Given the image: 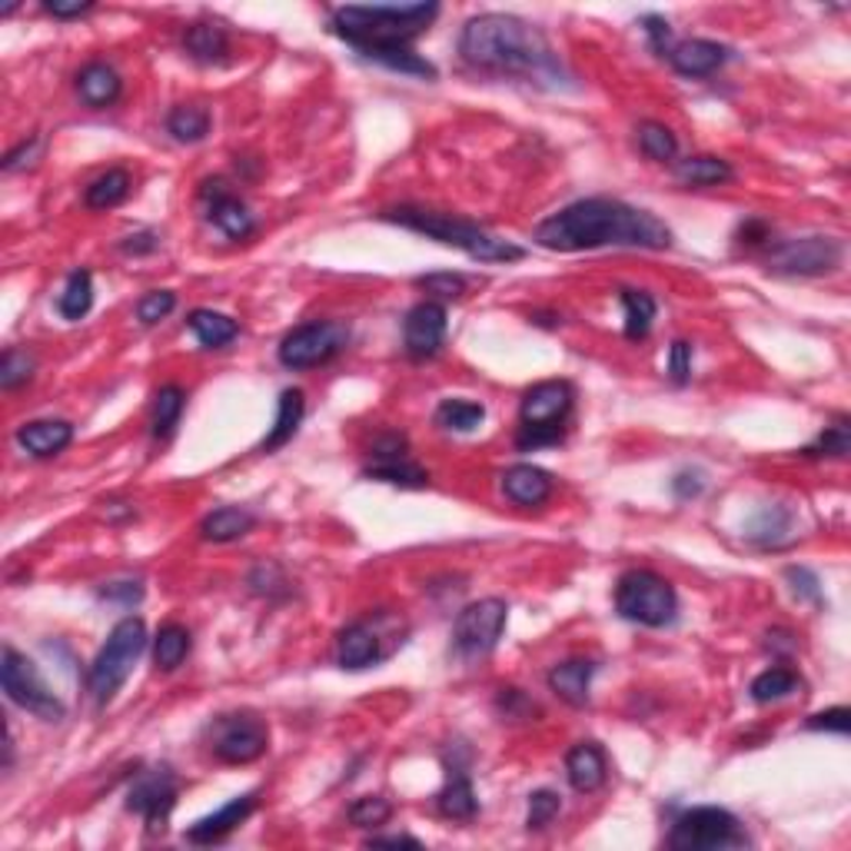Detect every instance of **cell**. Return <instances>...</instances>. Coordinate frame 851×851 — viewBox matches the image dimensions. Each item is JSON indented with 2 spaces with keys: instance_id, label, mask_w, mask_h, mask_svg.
I'll list each match as a JSON object with an SVG mask.
<instances>
[{
  "instance_id": "cell-40",
  "label": "cell",
  "mask_w": 851,
  "mask_h": 851,
  "mask_svg": "<svg viewBox=\"0 0 851 851\" xmlns=\"http://www.w3.org/2000/svg\"><path fill=\"white\" fill-rule=\"evenodd\" d=\"M639 147L648 160H659V163H666L679 154V141L672 130L666 123H652V120H645L639 126Z\"/></svg>"
},
{
  "instance_id": "cell-6",
  "label": "cell",
  "mask_w": 851,
  "mask_h": 851,
  "mask_svg": "<svg viewBox=\"0 0 851 851\" xmlns=\"http://www.w3.org/2000/svg\"><path fill=\"white\" fill-rule=\"evenodd\" d=\"M144 648H147L144 619L126 616L113 625V632L107 635L104 648L97 652V659L90 666V676H87V689H90V698L97 705H107L120 692L130 669H134L137 659L144 656Z\"/></svg>"
},
{
  "instance_id": "cell-24",
  "label": "cell",
  "mask_w": 851,
  "mask_h": 851,
  "mask_svg": "<svg viewBox=\"0 0 851 851\" xmlns=\"http://www.w3.org/2000/svg\"><path fill=\"white\" fill-rule=\"evenodd\" d=\"M120 74L110 68V63H100V60H94V63H87V68L77 74V94H81V100L87 104V107H110L117 97H120Z\"/></svg>"
},
{
  "instance_id": "cell-45",
  "label": "cell",
  "mask_w": 851,
  "mask_h": 851,
  "mask_svg": "<svg viewBox=\"0 0 851 851\" xmlns=\"http://www.w3.org/2000/svg\"><path fill=\"white\" fill-rule=\"evenodd\" d=\"M559 809H562V799H559L556 792H549V789H543V792H533V795H530V815H526V828H530V831H543V828H549V825H552V818L559 815Z\"/></svg>"
},
{
  "instance_id": "cell-25",
  "label": "cell",
  "mask_w": 851,
  "mask_h": 851,
  "mask_svg": "<svg viewBox=\"0 0 851 851\" xmlns=\"http://www.w3.org/2000/svg\"><path fill=\"white\" fill-rule=\"evenodd\" d=\"M303 410H306L303 392L300 389H283L280 392V406H277V420H273L270 433L264 436V442H259V452H277L280 446H287L296 436L300 423H303Z\"/></svg>"
},
{
  "instance_id": "cell-57",
  "label": "cell",
  "mask_w": 851,
  "mask_h": 851,
  "mask_svg": "<svg viewBox=\"0 0 851 851\" xmlns=\"http://www.w3.org/2000/svg\"><path fill=\"white\" fill-rule=\"evenodd\" d=\"M702 476L698 473H679L676 479H672V493L679 496V499H695L698 493H702Z\"/></svg>"
},
{
  "instance_id": "cell-5",
  "label": "cell",
  "mask_w": 851,
  "mask_h": 851,
  "mask_svg": "<svg viewBox=\"0 0 851 851\" xmlns=\"http://www.w3.org/2000/svg\"><path fill=\"white\" fill-rule=\"evenodd\" d=\"M572 403H575V392H572V386L566 379L536 382L526 397H522V406H519L515 446L522 452H530V449H543V446L562 442Z\"/></svg>"
},
{
  "instance_id": "cell-28",
  "label": "cell",
  "mask_w": 851,
  "mask_h": 851,
  "mask_svg": "<svg viewBox=\"0 0 851 851\" xmlns=\"http://www.w3.org/2000/svg\"><path fill=\"white\" fill-rule=\"evenodd\" d=\"M253 526H256V519H253L246 509L220 506V509H214V512L200 522V536H204L207 543H233V539H243Z\"/></svg>"
},
{
  "instance_id": "cell-42",
  "label": "cell",
  "mask_w": 851,
  "mask_h": 851,
  "mask_svg": "<svg viewBox=\"0 0 851 851\" xmlns=\"http://www.w3.org/2000/svg\"><path fill=\"white\" fill-rule=\"evenodd\" d=\"M789 530H792V512L781 509V506H771V509H765L755 519V526H752L749 536L755 543H762V546H778L785 536H789Z\"/></svg>"
},
{
  "instance_id": "cell-33",
  "label": "cell",
  "mask_w": 851,
  "mask_h": 851,
  "mask_svg": "<svg viewBox=\"0 0 851 851\" xmlns=\"http://www.w3.org/2000/svg\"><path fill=\"white\" fill-rule=\"evenodd\" d=\"M366 479H379V483H389V486H403V489H423L429 486V473L416 463H410L406 455H400V460H373V466L363 473Z\"/></svg>"
},
{
  "instance_id": "cell-44",
  "label": "cell",
  "mask_w": 851,
  "mask_h": 851,
  "mask_svg": "<svg viewBox=\"0 0 851 851\" xmlns=\"http://www.w3.org/2000/svg\"><path fill=\"white\" fill-rule=\"evenodd\" d=\"M848 449H851V429L848 420H838L825 426V433L805 449V455H835V460H841V455H848Z\"/></svg>"
},
{
  "instance_id": "cell-19",
  "label": "cell",
  "mask_w": 851,
  "mask_h": 851,
  "mask_svg": "<svg viewBox=\"0 0 851 851\" xmlns=\"http://www.w3.org/2000/svg\"><path fill=\"white\" fill-rule=\"evenodd\" d=\"M253 809H256V792L236 795V799H230L220 812H214V815L200 818L196 825H190L186 838H190L193 844H214V841L227 838L236 825H243V822L253 815Z\"/></svg>"
},
{
  "instance_id": "cell-8",
  "label": "cell",
  "mask_w": 851,
  "mask_h": 851,
  "mask_svg": "<svg viewBox=\"0 0 851 851\" xmlns=\"http://www.w3.org/2000/svg\"><path fill=\"white\" fill-rule=\"evenodd\" d=\"M669 844L676 851H722V848H745L749 835L732 812L702 805L676 818Z\"/></svg>"
},
{
  "instance_id": "cell-14",
  "label": "cell",
  "mask_w": 851,
  "mask_h": 851,
  "mask_svg": "<svg viewBox=\"0 0 851 851\" xmlns=\"http://www.w3.org/2000/svg\"><path fill=\"white\" fill-rule=\"evenodd\" d=\"M177 805V778L170 768H157L137 778V785L126 795V809L147 818L150 831H163V822L170 818Z\"/></svg>"
},
{
  "instance_id": "cell-12",
  "label": "cell",
  "mask_w": 851,
  "mask_h": 851,
  "mask_svg": "<svg viewBox=\"0 0 851 851\" xmlns=\"http://www.w3.org/2000/svg\"><path fill=\"white\" fill-rule=\"evenodd\" d=\"M844 256L841 240L835 236H802V240H785L771 246L768 253V270L781 277H822L838 270Z\"/></svg>"
},
{
  "instance_id": "cell-35",
  "label": "cell",
  "mask_w": 851,
  "mask_h": 851,
  "mask_svg": "<svg viewBox=\"0 0 851 851\" xmlns=\"http://www.w3.org/2000/svg\"><path fill=\"white\" fill-rule=\"evenodd\" d=\"M183 406H186V392L170 382V386H160V392L154 397V416H150V433L157 439H167L177 426H180V416H183Z\"/></svg>"
},
{
  "instance_id": "cell-18",
  "label": "cell",
  "mask_w": 851,
  "mask_h": 851,
  "mask_svg": "<svg viewBox=\"0 0 851 851\" xmlns=\"http://www.w3.org/2000/svg\"><path fill=\"white\" fill-rule=\"evenodd\" d=\"M729 53L732 50L722 47V44L695 37V40L672 44V50L666 57H669V63L682 77H708V74H715L718 68H722V63L729 60Z\"/></svg>"
},
{
  "instance_id": "cell-38",
  "label": "cell",
  "mask_w": 851,
  "mask_h": 851,
  "mask_svg": "<svg viewBox=\"0 0 851 851\" xmlns=\"http://www.w3.org/2000/svg\"><path fill=\"white\" fill-rule=\"evenodd\" d=\"M186 652H190V632H186L183 625L170 622V625H163V629L157 632L154 662H157L160 672H173V669L186 659Z\"/></svg>"
},
{
  "instance_id": "cell-3",
  "label": "cell",
  "mask_w": 851,
  "mask_h": 851,
  "mask_svg": "<svg viewBox=\"0 0 851 851\" xmlns=\"http://www.w3.org/2000/svg\"><path fill=\"white\" fill-rule=\"evenodd\" d=\"M439 4H376V8H337L333 11V31L353 44L363 57L376 50H397L410 47L420 34L429 31L436 21Z\"/></svg>"
},
{
  "instance_id": "cell-27",
  "label": "cell",
  "mask_w": 851,
  "mask_h": 851,
  "mask_svg": "<svg viewBox=\"0 0 851 851\" xmlns=\"http://www.w3.org/2000/svg\"><path fill=\"white\" fill-rule=\"evenodd\" d=\"M186 326L207 350H223L227 343H233L240 337V323L223 313H214V309H193Z\"/></svg>"
},
{
  "instance_id": "cell-51",
  "label": "cell",
  "mask_w": 851,
  "mask_h": 851,
  "mask_svg": "<svg viewBox=\"0 0 851 851\" xmlns=\"http://www.w3.org/2000/svg\"><path fill=\"white\" fill-rule=\"evenodd\" d=\"M848 718L851 712L848 708H828V712H818L809 718V729L812 732H838V735H848Z\"/></svg>"
},
{
  "instance_id": "cell-23",
  "label": "cell",
  "mask_w": 851,
  "mask_h": 851,
  "mask_svg": "<svg viewBox=\"0 0 851 851\" xmlns=\"http://www.w3.org/2000/svg\"><path fill=\"white\" fill-rule=\"evenodd\" d=\"M593 676H596V662L569 659V662H562L549 672V689L562 702H569L572 708H582V705H588V685H593Z\"/></svg>"
},
{
  "instance_id": "cell-7",
  "label": "cell",
  "mask_w": 851,
  "mask_h": 851,
  "mask_svg": "<svg viewBox=\"0 0 851 851\" xmlns=\"http://www.w3.org/2000/svg\"><path fill=\"white\" fill-rule=\"evenodd\" d=\"M616 609L622 619L645 625V629H666L679 616V596L672 582L648 569H632L616 585Z\"/></svg>"
},
{
  "instance_id": "cell-4",
  "label": "cell",
  "mask_w": 851,
  "mask_h": 851,
  "mask_svg": "<svg viewBox=\"0 0 851 851\" xmlns=\"http://www.w3.org/2000/svg\"><path fill=\"white\" fill-rule=\"evenodd\" d=\"M382 220L397 223V227H406V230H416L429 240H439L446 246H455L470 253L473 259H479V264H515V259L526 256V250L483 230L479 223L473 220H463V217H452V214H436V210H420V207H397V210H386Z\"/></svg>"
},
{
  "instance_id": "cell-20",
  "label": "cell",
  "mask_w": 851,
  "mask_h": 851,
  "mask_svg": "<svg viewBox=\"0 0 851 851\" xmlns=\"http://www.w3.org/2000/svg\"><path fill=\"white\" fill-rule=\"evenodd\" d=\"M552 476L539 466L530 463H519L509 466L502 473V493L515 502V506H543L552 496Z\"/></svg>"
},
{
  "instance_id": "cell-50",
  "label": "cell",
  "mask_w": 851,
  "mask_h": 851,
  "mask_svg": "<svg viewBox=\"0 0 851 851\" xmlns=\"http://www.w3.org/2000/svg\"><path fill=\"white\" fill-rule=\"evenodd\" d=\"M689 376H692V347L685 340H676L669 350V379L676 386H685Z\"/></svg>"
},
{
  "instance_id": "cell-21",
  "label": "cell",
  "mask_w": 851,
  "mask_h": 851,
  "mask_svg": "<svg viewBox=\"0 0 851 851\" xmlns=\"http://www.w3.org/2000/svg\"><path fill=\"white\" fill-rule=\"evenodd\" d=\"M606 752L596 742H579L566 755V778L575 792H596L606 781Z\"/></svg>"
},
{
  "instance_id": "cell-59",
  "label": "cell",
  "mask_w": 851,
  "mask_h": 851,
  "mask_svg": "<svg viewBox=\"0 0 851 851\" xmlns=\"http://www.w3.org/2000/svg\"><path fill=\"white\" fill-rule=\"evenodd\" d=\"M762 240H768V227L762 223V220H749L745 227H742V243H762Z\"/></svg>"
},
{
  "instance_id": "cell-17",
  "label": "cell",
  "mask_w": 851,
  "mask_h": 851,
  "mask_svg": "<svg viewBox=\"0 0 851 851\" xmlns=\"http://www.w3.org/2000/svg\"><path fill=\"white\" fill-rule=\"evenodd\" d=\"M386 656L382 645H379V632L373 622H353L340 632L337 639V662L350 672H360V669H369L376 666L379 659Z\"/></svg>"
},
{
  "instance_id": "cell-41",
  "label": "cell",
  "mask_w": 851,
  "mask_h": 851,
  "mask_svg": "<svg viewBox=\"0 0 851 851\" xmlns=\"http://www.w3.org/2000/svg\"><path fill=\"white\" fill-rule=\"evenodd\" d=\"M799 676L792 672V669H768V672H762L755 682H752V698L758 702V705H768V702H778V698H785V695H792V692H799Z\"/></svg>"
},
{
  "instance_id": "cell-54",
  "label": "cell",
  "mask_w": 851,
  "mask_h": 851,
  "mask_svg": "<svg viewBox=\"0 0 851 851\" xmlns=\"http://www.w3.org/2000/svg\"><path fill=\"white\" fill-rule=\"evenodd\" d=\"M44 11L60 17V21H74V17H84L94 11L90 0H44Z\"/></svg>"
},
{
  "instance_id": "cell-15",
  "label": "cell",
  "mask_w": 851,
  "mask_h": 851,
  "mask_svg": "<svg viewBox=\"0 0 851 851\" xmlns=\"http://www.w3.org/2000/svg\"><path fill=\"white\" fill-rule=\"evenodd\" d=\"M446 340V309L433 300L416 303L403 319V347L413 360H429Z\"/></svg>"
},
{
  "instance_id": "cell-56",
  "label": "cell",
  "mask_w": 851,
  "mask_h": 851,
  "mask_svg": "<svg viewBox=\"0 0 851 851\" xmlns=\"http://www.w3.org/2000/svg\"><path fill=\"white\" fill-rule=\"evenodd\" d=\"M157 246H160V240H157V233H150V230H144V233H134V236H126V240L120 243V250H123V253H134V256L154 253Z\"/></svg>"
},
{
  "instance_id": "cell-37",
  "label": "cell",
  "mask_w": 851,
  "mask_h": 851,
  "mask_svg": "<svg viewBox=\"0 0 851 851\" xmlns=\"http://www.w3.org/2000/svg\"><path fill=\"white\" fill-rule=\"evenodd\" d=\"M486 420V406L473 400H442L436 410V426L452 433H473Z\"/></svg>"
},
{
  "instance_id": "cell-13",
  "label": "cell",
  "mask_w": 851,
  "mask_h": 851,
  "mask_svg": "<svg viewBox=\"0 0 851 851\" xmlns=\"http://www.w3.org/2000/svg\"><path fill=\"white\" fill-rule=\"evenodd\" d=\"M506 603L502 599H479L473 606H466L460 616H455L452 625V648L460 652L463 659H483L499 645L502 629H506Z\"/></svg>"
},
{
  "instance_id": "cell-16",
  "label": "cell",
  "mask_w": 851,
  "mask_h": 851,
  "mask_svg": "<svg viewBox=\"0 0 851 851\" xmlns=\"http://www.w3.org/2000/svg\"><path fill=\"white\" fill-rule=\"evenodd\" d=\"M200 196L207 200V217H210V223H214L220 233H227L230 240H246V236L256 230L253 214L246 210V204L240 200V196H233V193L227 190L223 180H207L204 190H200Z\"/></svg>"
},
{
  "instance_id": "cell-36",
  "label": "cell",
  "mask_w": 851,
  "mask_h": 851,
  "mask_svg": "<svg viewBox=\"0 0 851 851\" xmlns=\"http://www.w3.org/2000/svg\"><path fill=\"white\" fill-rule=\"evenodd\" d=\"M622 309H625V340H645L656 319V300L645 290H619Z\"/></svg>"
},
{
  "instance_id": "cell-43",
  "label": "cell",
  "mask_w": 851,
  "mask_h": 851,
  "mask_svg": "<svg viewBox=\"0 0 851 851\" xmlns=\"http://www.w3.org/2000/svg\"><path fill=\"white\" fill-rule=\"evenodd\" d=\"M392 818V802L382 795H363L350 805V822L356 828H379Z\"/></svg>"
},
{
  "instance_id": "cell-46",
  "label": "cell",
  "mask_w": 851,
  "mask_h": 851,
  "mask_svg": "<svg viewBox=\"0 0 851 851\" xmlns=\"http://www.w3.org/2000/svg\"><path fill=\"white\" fill-rule=\"evenodd\" d=\"M34 373V360L21 350H8L0 356V386L4 389H17L21 382H27Z\"/></svg>"
},
{
  "instance_id": "cell-22",
  "label": "cell",
  "mask_w": 851,
  "mask_h": 851,
  "mask_svg": "<svg viewBox=\"0 0 851 851\" xmlns=\"http://www.w3.org/2000/svg\"><path fill=\"white\" fill-rule=\"evenodd\" d=\"M74 439V426L63 420H34L17 429V442L37 455V460H50V455L63 452Z\"/></svg>"
},
{
  "instance_id": "cell-9",
  "label": "cell",
  "mask_w": 851,
  "mask_h": 851,
  "mask_svg": "<svg viewBox=\"0 0 851 851\" xmlns=\"http://www.w3.org/2000/svg\"><path fill=\"white\" fill-rule=\"evenodd\" d=\"M0 685H4V692L14 705L44 718V722H60V718L68 715L63 702L50 692V685L37 672V666L11 645L4 648V656H0Z\"/></svg>"
},
{
  "instance_id": "cell-34",
  "label": "cell",
  "mask_w": 851,
  "mask_h": 851,
  "mask_svg": "<svg viewBox=\"0 0 851 851\" xmlns=\"http://www.w3.org/2000/svg\"><path fill=\"white\" fill-rule=\"evenodd\" d=\"M94 306V277L90 270H74L63 283V293L57 296V309L63 319H84Z\"/></svg>"
},
{
  "instance_id": "cell-47",
  "label": "cell",
  "mask_w": 851,
  "mask_h": 851,
  "mask_svg": "<svg viewBox=\"0 0 851 851\" xmlns=\"http://www.w3.org/2000/svg\"><path fill=\"white\" fill-rule=\"evenodd\" d=\"M416 287L439 300H460L466 293V277L463 273H429V277H420Z\"/></svg>"
},
{
  "instance_id": "cell-30",
  "label": "cell",
  "mask_w": 851,
  "mask_h": 851,
  "mask_svg": "<svg viewBox=\"0 0 851 851\" xmlns=\"http://www.w3.org/2000/svg\"><path fill=\"white\" fill-rule=\"evenodd\" d=\"M676 177L685 186H718V183H729L735 177V170L722 160V157H685L676 163Z\"/></svg>"
},
{
  "instance_id": "cell-32",
  "label": "cell",
  "mask_w": 851,
  "mask_h": 851,
  "mask_svg": "<svg viewBox=\"0 0 851 851\" xmlns=\"http://www.w3.org/2000/svg\"><path fill=\"white\" fill-rule=\"evenodd\" d=\"M130 186H134V183H130V173L120 170V167H113V170L100 173V177L87 186L84 204H87L90 210H110V207H117V204L126 200Z\"/></svg>"
},
{
  "instance_id": "cell-1",
  "label": "cell",
  "mask_w": 851,
  "mask_h": 851,
  "mask_svg": "<svg viewBox=\"0 0 851 851\" xmlns=\"http://www.w3.org/2000/svg\"><path fill=\"white\" fill-rule=\"evenodd\" d=\"M533 240L556 253H579L599 246H639V250H669L672 230L648 210L629 207L622 200L588 196L575 200L543 220Z\"/></svg>"
},
{
  "instance_id": "cell-52",
  "label": "cell",
  "mask_w": 851,
  "mask_h": 851,
  "mask_svg": "<svg viewBox=\"0 0 851 851\" xmlns=\"http://www.w3.org/2000/svg\"><path fill=\"white\" fill-rule=\"evenodd\" d=\"M100 599L120 603V606H137L144 599V588H141V582H110L100 588Z\"/></svg>"
},
{
  "instance_id": "cell-53",
  "label": "cell",
  "mask_w": 851,
  "mask_h": 851,
  "mask_svg": "<svg viewBox=\"0 0 851 851\" xmlns=\"http://www.w3.org/2000/svg\"><path fill=\"white\" fill-rule=\"evenodd\" d=\"M642 24H645V34H648V40H652V47H656L662 57L672 50V27H669V21L666 17H656V14H648V17H642Z\"/></svg>"
},
{
  "instance_id": "cell-39",
  "label": "cell",
  "mask_w": 851,
  "mask_h": 851,
  "mask_svg": "<svg viewBox=\"0 0 851 851\" xmlns=\"http://www.w3.org/2000/svg\"><path fill=\"white\" fill-rule=\"evenodd\" d=\"M366 60H376V63H382V68L397 71V74H410V77L436 81V68H433V63H429L426 57L413 53L410 47H397V50H376V53H366Z\"/></svg>"
},
{
  "instance_id": "cell-58",
  "label": "cell",
  "mask_w": 851,
  "mask_h": 851,
  "mask_svg": "<svg viewBox=\"0 0 851 851\" xmlns=\"http://www.w3.org/2000/svg\"><path fill=\"white\" fill-rule=\"evenodd\" d=\"M369 844H373V848H400V844H406V848H423V841H420V838H410V835H389V838H369Z\"/></svg>"
},
{
  "instance_id": "cell-55",
  "label": "cell",
  "mask_w": 851,
  "mask_h": 851,
  "mask_svg": "<svg viewBox=\"0 0 851 851\" xmlns=\"http://www.w3.org/2000/svg\"><path fill=\"white\" fill-rule=\"evenodd\" d=\"M37 150H40V137H31L27 144H21L17 150H11V154L4 157V170H8V173H14V170H21V167L34 163Z\"/></svg>"
},
{
  "instance_id": "cell-11",
  "label": "cell",
  "mask_w": 851,
  "mask_h": 851,
  "mask_svg": "<svg viewBox=\"0 0 851 851\" xmlns=\"http://www.w3.org/2000/svg\"><path fill=\"white\" fill-rule=\"evenodd\" d=\"M347 340H350V330L343 323L316 319V323H303L296 330H290L283 337L277 356L287 369H309V366H319L326 360H333L337 353H343Z\"/></svg>"
},
{
  "instance_id": "cell-48",
  "label": "cell",
  "mask_w": 851,
  "mask_h": 851,
  "mask_svg": "<svg viewBox=\"0 0 851 851\" xmlns=\"http://www.w3.org/2000/svg\"><path fill=\"white\" fill-rule=\"evenodd\" d=\"M173 306H177V293H170V290H154V293L141 296V303H137V319L147 323V326H154V323H160L163 316H170Z\"/></svg>"
},
{
  "instance_id": "cell-49",
  "label": "cell",
  "mask_w": 851,
  "mask_h": 851,
  "mask_svg": "<svg viewBox=\"0 0 851 851\" xmlns=\"http://www.w3.org/2000/svg\"><path fill=\"white\" fill-rule=\"evenodd\" d=\"M785 579L792 582V593H795L799 599L822 603V588H818L815 572H809V569H802V566H792V569H785Z\"/></svg>"
},
{
  "instance_id": "cell-26",
  "label": "cell",
  "mask_w": 851,
  "mask_h": 851,
  "mask_svg": "<svg viewBox=\"0 0 851 851\" xmlns=\"http://www.w3.org/2000/svg\"><path fill=\"white\" fill-rule=\"evenodd\" d=\"M476 809H479V802H476V789H473L470 775L452 765L446 789L439 792V812L455 822H470L476 815Z\"/></svg>"
},
{
  "instance_id": "cell-31",
  "label": "cell",
  "mask_w": 851,
  "mask_h": 851,
  "mask_svg": "<svg viewBox=\"0 0 851 851\" xmlns=\"http://www.w3.org/2000/svg\"><path fill=\"white\" fill-rule=\"evenodd\" d=\"M167 130H170V137L180 141V144H200L210 134V110L196 107V104L173 107L170 117H167Z\"/></svg>"
},
{
  "instance_id": "cell-29",
  "label": "cell",
  "mask_w": 851,
  "mask_h": 851,
  "mask_svg": "<svg viewBox=\"0 0 851 851\" xmlns=\"http://www.w3.org/2000/svg\"><path fill=\"white\" fill-rule=\"evenodd\" d=\"M183 47H186V53H190L193 60H200V63H220V60H227V53H230L227 31H223L220 24H207V21L186 27Z\"/></svg>"
},
{
  "instance_id": "cell-2",
  "label": "cell",
  "mask_w": 851,
  "mask_h": 851,
  "mask_svg": "<svg viewBox=\"0 0 851 851\" xmlns=\"http://www.w3.org/2000/svg\"><path fill=\"white\" fill-rule=\"evenodd\" d=\"M460 53L470 68L509 77L556 81L562 63L539 27L512 14H479L460 34Z\"/></svg>"
},
{
  "instance_id": "cell-10",
  "label": "cell",
  "mask_w": 851,
  "mask_h": 851,
  "mask_svg": "<svg viewBox=\"0 0 851 851\" xmlns=\"http://www.w3.org/2000/svg\"><path fill=\"white\" fill-rule=\"evenodd\" d=\"M210 749L227 765H250L270 749V729L253 712L220 715L210 726Z\"/></svg>"
}]
</instances>
